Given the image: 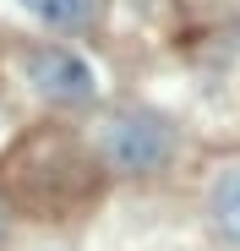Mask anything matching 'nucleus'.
I'll return each instance as SVG.
<instances>
[{"mask_svg":"<svg viewBox=\"0 0 240 251\" xmlns=\"http://www.w3.org/2000/svg\"><path fill=\"white\" fill-rule=\"evenodd\" d=\"M98 153L120 175H153V170L169 164L175 131H169V120H158L147 109H120L98 126Z\"/></svg>","mask_w":240,"mask_h":251,"instance_id":"1","label":"nucleus"},{"mask_svg":"<svg viewBox=\"0 0 240 251\" xmlns=\"http://www.w3.org/2000/svg\"><path fill=\"white\" fill-rule=\"evenodd\" d=\"M22 71H27V82L44 99H55V104H88L93 93H98V71L76 55V50H66V44H38V50H27L22 55Z\"/></svg>","mask_w":240,"mask_h":251,"instance_id":"2","label":"nucleus"},{"mask_svg":"<svg viewBox=\"0 0 240 251\" xmlns=\"http://www.w3.org/2000/svg\"><path fill=\"white\" fill-rule=\"evenodd\" d=\"M17 6H22L27 17H38L44 27H55V33H76V27L93 22L98 0H17Z\"/></svg>","mask_w":240,"mask_h":251,"instance_id":"3","label":"nucleus"},{"mask_svg":"<svg viewBox=\"0 0 240 251\" xmlns=\"http://www.w3.org/2000/svg\"><path fill=\"white\" fill-rule=\"evenodd\" d=\"M208 213H213V224H218L224 240H240V164H235V170H224V175L213 180Z\"/></svg>","mask_w":240,"mask_h":251,"instance_id":"4","label":"nucleus"},{"mask_svg":"<svg viewBox=\"0 0 240 251\" xmlns=\"http://www.w3.org/2000/svg\"><path fill=\"white\" fill-rule=\"evenodd\" d=\"M0 235H6V219H0Z\"/></svg>","mask_w":240,"mask_h":251,"instance_id":"5","label":"nucleus"}]
</instances>
